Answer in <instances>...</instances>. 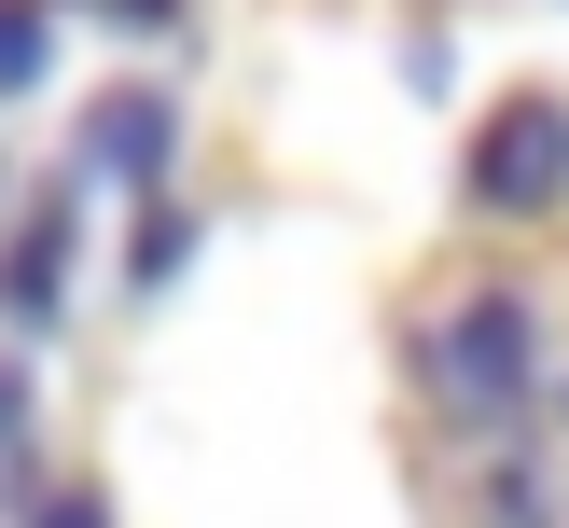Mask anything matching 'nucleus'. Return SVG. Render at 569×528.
<instances>
[{
    "label": "nucleus",
    "mask_w": 569,
    "mask_h": 528,
    "mask_svg": "<svg viewBox=\"0 0 569 528\" xmlns=\"http://www.w3.org/2000/svg\"><path fill=\"white\" fill-rule=\"evenodd\" d=\"M417 376H431V404L459 417V431H500V417L542 389V320H528V292H459L417 333Z\"/></svg>",
    "instance_id": "f257e3e1"
},
{
    "label": "nucleus",
    "mask_w": 569,
    "mask_h": 528,
    "mask_svg": "<svg viewBox=\"0 0 569 528\" xmlns=\"http://www.w3.org/2000/svg\"><path fill=\"white\" fill-rule=\"evenodd\" d=\"M472 209H500V222L569 209V98H500L472 126Z\"/></svg>",
    "instance_id": "f03ea898"
},
{
    "label": "nucleus",
    "mask_w": 569,
    "mask_h": 528,
    "mask_svg": "<svg viewBox=\"0 0 569 528\" xmlns=\"http://www.w3.org/2000/svg\"><path fill=\"white\" fill-rule=\"evenodd\" d=\"M56 306H70V195L0 237V320H14V333H56Z\"/></svg>",
    "instance_id": "7ed1b4c3"
},
{
    "label": "nucleus",
    "mask_w": 569,
    "mask_h": 528,
    "mask_svg": "<svg viewBox=\"0 0 569 528\" xmlns=\"http://www.w3.org/2000/svg\"><path fill=\"white\" fill-rule=\"evenodd\" d=\"M167 139H181V111H167L153 83H111L98 126H83V153H98L111 181H167Z\"/></svg>",
    "instance_id": "20e7f679"
},
{
    "label": "nucleus",
    "mask_w": 569,
    "mask_h": 528,
    "mask_svg": "<svg viewBox=\"0 0 569 528\" xmlns=\"http://www.w3.org/2000/svg\"><path fill=\"white\" fill-rule=\"evenodd\" d=\"M181 265H194V222H181V209L153 195V209H139V292H167Z\"/></svg>",
    "instance_id": "39448f33"
},
{
    "label": "nucleus",
    "mask_w": 569,
    "mask_h": 528,
    "mask_svg": "<svg viewBox=\"0 0 569 528\" xmlns=\"http://www.w3.org/2000/svg\"><path fill=\"white\" fill-rule=\"evenodd\" d=\"M42 14H28V0H0V98H28V83H42Z\"/></svg>",
    "instance_id": "423d86ee"
},
{
    "label": "nucleus",
    "mask_w": 569,
    "mask_h": 528,
    "mask_svg": "<svg viewBox=\"0 0 569 528\" xmlns=\"http://www.w3.org/2000/svg\"><path fill=\"white\" fill-rule=\"evenodd\" d=\"M487 515H500V528H556V487H542V472L515 459V472H500V487H487Z\"/></svg>",
    "instance_id": "0eeeda50"
},
{
    "label": "nucleus",
    "mask_w": 569,
    "mask_h": 528,
    "mask_svg": "<svg viewBox=\"0 0 569 528\" xmlns=\"http://www.w3.org/2000/svg\"><path fill=\"white\" fill-rule=\"evenodd\" d=\"M28 445V361H0V459Z\"/></svg>",
    "instance_id": "6e6552de"
},
{
    "label": "nucleus",
    "mask_w": 569,
    "mask_h": 528,
    "mask_svg": "<svg viewBox=\"0 0 569 528\" xmlns=\"http://www.w3.org/2000/svg\"><path fill=\"white\" fill-rule=\"evenodd\" d=\"M42 528H111V500H98V487H70V500H42Z\"/></svg>",
    "instance_id": "1a4fd4ad"
},
{
    "label": "nucleus",
    "mask_w": 569,
    "mask_h": 528,
    "mask_svg": "<svg viewBox=\"0 0 569 528\" xmlns=\"http://www.w3.org/2000/svg\"><path fill=\"white\" fill-rule=\"evenodd\" d=\"M111 14H126V28H153V14H167V0H111Z\"/></svg>",
    "instance_id": "9d476101"
}]
</instances>
